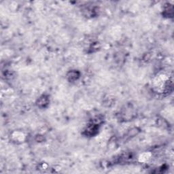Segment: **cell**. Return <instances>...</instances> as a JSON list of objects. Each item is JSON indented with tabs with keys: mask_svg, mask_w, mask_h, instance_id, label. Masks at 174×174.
I'll return each instance as SVG.
<instances>
[{
	"mask_svg": "<svg viewBox=\"0 0 174 174\" xmlns=\"http://www.w3.org/2000/svg\"><path fill=\"white\" fill-rule=\"evenodd\" d=\"M80 73L77 70H72L68 73V79L69 82H74L80 78Z\"/></svg>",
	"mask_w": 174,
	"mask_h": 174,
	"instance_id": "obj_2",
	"label": "cell"
},
{
	"mask_svg": "<svg viewBox=\"0 0 174 174\" xmlns=\"http://www.w3.org/2000/svg\"><path fill=\"white\" fill-rule=\"evenodd\" d=\"M49 102L48 96L44 95L38 99V101H37V106L41 107V108H44V107H46L48 106Z\"/></svg>",
	"mask_w": 174,
	"mask_h": 174,
	"instance_id": "obj_1",
	"label": "cell"
}]
</instances>
